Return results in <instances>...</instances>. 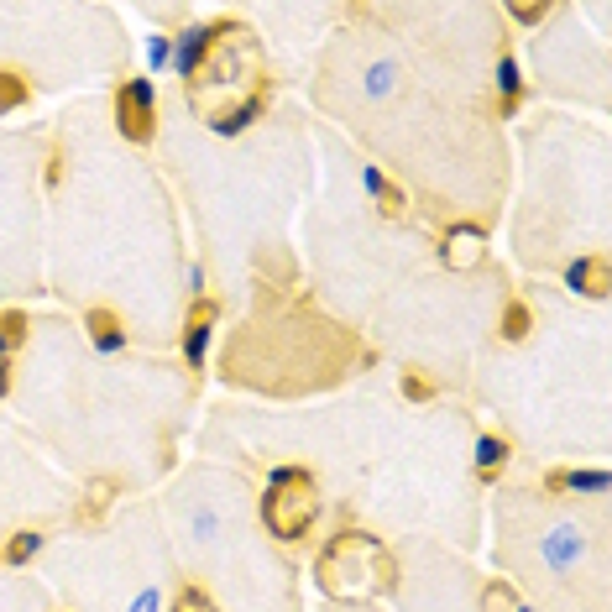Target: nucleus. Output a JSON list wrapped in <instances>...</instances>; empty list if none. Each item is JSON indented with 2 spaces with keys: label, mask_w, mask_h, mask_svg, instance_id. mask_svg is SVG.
Segmentation results:
<instances>
[{
  "label": "nucleus",
  "mask_w": 612,
  "mask_h": 612,
  "mask_svg": "<svg viewBox=\"0 0 612 612\" xmlns=\"http://www.w3.org/2000/svg\"><path fill=\"white\" fill-rule=\"evenodd\" d=\"M524 330H529V309L513 304V309H508V335H524Z\"/></svg>",
  "instance_id": "obj_13"
},
{
  "label": "nucleus",
  "mask_w": 612,
  "mask_h": 612,
  "mask_svg": "<svg viewBox=\"0 0 612 612\" xmlns=\"http://www.w3.org/2000/svg\"><path fill=\"white\" fill-rule=\"evenodd\" d=\"M37 544H42L37 534H16L11 544H0V560H6V565H21V560L37 555Z\"/></svg>",
  "instance_id": "obj_9"
},
{
  "label": "nucleus",
  "mask_w": 612,
  "mask_h": 612,
  "mask_svg": "<svg viewBox=\"0 0 612 612\" xmlns=\"http://www.w3.org/2000/svg\"><path fill=\"white\" fill-rule=\"evenodd\" d=\"M11 346H16V340H11V330H6V325H0V361H6V356H11Z\"/></svg>",
  "instance_id": "obj_15"
},
{
  "label": "nucleus",
  "mask_w": 612,
  "mask_h": 612,
  "mask_svg": "<svg viewBox=\"0 0 612 612\" xmlns=\"http://www.w3.org/2000/svg\"><path fill=\"white\" fill-rule=\"evenodd\" d=\"M314 513H320V497H314L309 476L283 471L278 482H272V492H267V524H272V534L299 539L314 524Z\"/></svg>",
  "instance_id": "obj_1"
},
{
  "label": "nucleus",
  "mask_w": 612,
  "mask_h": 612,
  "mask_svg": "<svg viewBox=\"0 0 612 612\" xmlns=\"http://www.w3.org/2000/svg\"><path fill=\"white\" fill-rule=\"evenodd\" d=\"M152 116H157V89H152V79H131L121 89V131L142 142V136L152 131Z\"/></svg>",
  "instance_id": "obj_2"
},
{
  "label": "nucleus",
  "mask_w": 612,
  "mask_h": 612,
  "mask_svg": "<svg viewBox=\"0 0 612 612\" xmlns=\"http://www.w3.org/2000/svg\"><path fill=\"white\" fill-rule=\"evenodd\" d=\"M21 100H27V84H21L16 74H0V110H16Z\"/></svg>",
  "instance_id": "obj_10"
},
{
  "label": "nucleus",
  "mask_w": 612,
  "mask_h": 612,
  "mask_svg": "<svg viewBox=\"0 0 612 612\" xmlns=\"http://www.w3.org/2000/svg\"><path fill=\"white\" fill-rule=\"evenodd\" d=\"M178 612H215V607L204 602L199 592H184V597H178Z\"/></svg>",
  "instance_id": "obj_14"
},
{
  "label": "nucleus",
  "mask_w": 612,
  "mask_h": 612,
  "mask_svg": "<svg viewBox=\"0 0 612 612\" xmlns=\"http://www.w3.org/2000/svg\"><path fill=\"white\" fill-rule=\"evenodd\" d=\"M204 346H210V309H199V314H194V325H189V340H184L189 367H199V361H204Z\"/></svg>",
  "instance_id": "obj_5"
},
{
  "label": "nucleus",
  "mask_w": 612,
  "mask_h": 612,
  "mask_svg": "<svg viewBox=\"0 0 612 612\" xmlns=\"http://www.w3.org/2000/svg\"><path fill=\"white\" fill-rule=\"evenodd\" d=\"M147 63H152V68H168V63H173V37H163V32L147 37Z\"/></svg>",
  "instance_id": "obj_11"
},
{
  "label": "nucleus",
  "mask_w": 612,
  "mask_h": 612,
  "mask_svg": "<svg viewBox=\"0 0 612 612\" xmlns=\"http://www.w3.org/2000/svg\"><path fill=\"white\" fill-rule=\"evenodd\" d=\"M204 48H210V32H199V27L173 42V68H178V79H194V74H199Z\"/></svg>",
  "instance_id": "obj_3"
},
{
  "label": "nucleus",
  "mask_w": 612,
  "mask_h": 612,
  "mask_svg": "<svg viewBox=\"0 0 612 612\" xmlns=\"http://www.w3.org/2000/svg\"><path fill=\"white\" fill-rule=\"evenodd\" d=\"M6 388H11V367L0 361V398H6Z\"/></svg>",
  "instance_id": "obj_16"
},
{
  "label": "nucleus",
  "mask_w": 612,
  "mask_h": 612,
  "mask_svg": "<svg viewBox=\"0 0 612 612\" xmlns=\"http://www.w3.org/2000/svg\"><path fill=\"white\" fill-rule=\"evenodd\" d=\"M571 283H576L581 293H602V288H607V262H576V267H571Z\"/></svg>",
  "instance_id": "obj_6"
},
{
  "label": "nucleus",
  "mask_w": 612,
  "mask_h": 612,
  "mask_svg": "<svg viewBox=\"0 0 612 612\" xmlns=\"http://www.w3.org/2000/svg\"><path fill=\"white\" fill-rule=\"evenodd\" d=\"M497 89H503V100H508V105L518 100V89H524V74H518V63H513V58H497Z\"/></svg>",
  "instance_id": "obj_8"
},
{
  "label": "nucleus",
  "mask_w": 612,
  "mask_h": 612,
  "mask_svg": "<svg viewBox=\"0 0 612 612\" xmlns=\"http://www.w3.org/2000/svg\"><path fill=\"white\" fill-rule=\"evenodd\" d=\"M503 461H508V445L503 440H492V435L476 440V466H482V471H503Z\"/></svg>",
  "instance_id": "obj_7"
},
{
  "label": "nucleus",
  "mask_w": 612,
  "mask_h": 612,
  "mask_svg": "<svg viewBox=\"0 0 612 612\" xmlns=\"http://www.w3.org/2000/svg\"><path fill=\"white\" fill-rule=\"evenodd\" d=\"M550 487H565V492H607V471H565V476H555Z\"/></svg>",
  "instance_id": "obj_4"
},
{
  "label": "nucleus",
  "mask_w": 612,
  "mask_h": 612,
  "mask_svg": "<svg viewBox=\"0 0 612 612\" xmlns=\"http://www.w3.org/2000/svg\"><path fill=\"white\" fill-rule=\"evenodd\" d=\"M95 340H100V351H116L121 346V325L105 320V314H95Z\"/></svg>",
  "instance_id": "obj_12"
}]
</instances>
